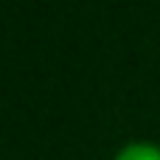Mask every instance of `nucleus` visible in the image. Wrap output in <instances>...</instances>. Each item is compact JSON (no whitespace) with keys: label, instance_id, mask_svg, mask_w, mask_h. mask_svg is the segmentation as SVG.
I'll use <instances>...</instances> for the list:
<instances>
[{"label":"nucleus","instance_id":"f257e3e1","mask_svg":"<svg viewBox=\"0 0 160 160\" xmlns=\"http://www.w3.org/2000/svg\"><path fill=\"white\" fill-rule=\"evenodd\" d=\"M115 160H160V146H155V143H129L115 155Z\"/></svg>","mask_w":160,"mask_h":160}]
</instances>
